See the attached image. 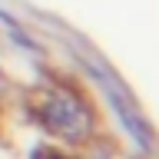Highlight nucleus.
<instances>
[{
    "instance_id": "obj_1",
    "label": "nucleus",
    "mask_w": 159,
    "mask_h": 159,
    "mask_svg": "<svg viewBox=\"0 0 159 159\" xmlns=\"http://www.w3.org/2000/svg\"><path fill=\"white\" fill-rule=\"evenodd\" d=\"M106 93H109V103H113V109H116V116L123 119V126L133 133V139H136L143 149H149V133H146V126H143V123L136 119V113H133V109H129L126 103H123V99L113 93V89H106Z\"/></svg>"
}]
</instances>
